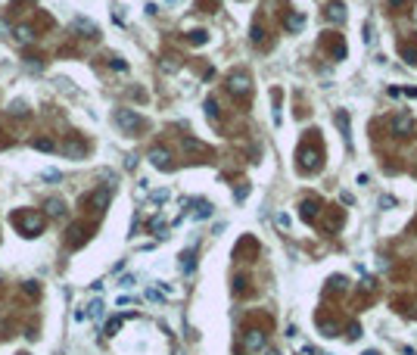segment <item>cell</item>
<instances>
[{
    "label": "cell",
    "instance_id": "d6a6232c",
    "mask_svg": "<svg viewBox=\"0 0 417 355\" xmlns=\"http://www.w3.org/2000/svg\"><path fill=\"white\" fill-rule=\"evenodd\" d=\"M249 197V184H240V187H237V200H246Z\"/></svg>",
    "mask_w": 417,
    "mask_h": 355
},
{
    "label": "cell",
    "instance_id": "7c38bea8",
    "mask_svg": "<svg viewBox=\"0 0 417 355\" xmlns=\"http://www.w3.org/2000/svg\"><path fill=\"white\" fill-rule=\"evenodd\" d=\"M299 215H302V222H314L318 218V200H302Z\"/></svg>",
    "mask_w": 417,
    "mask_h": 355
},
{
    "label": "cell",
    "instance_id": "52a82bcc",
    "mask_svg": "<svg viewBox=\"0 0 417 355\" xmlns=\"http://www.w3.org/2000/svg\"><path fill=\"white\" fill-rule=\"evenodd\" d=\"M389 128H393L395 137H408V134H411V128H414V122H411L408 115H395L393 122H389Z\"/></svg>",
    "mask_w": 417,
    "mask_h": 355
},
{
    "label": "cell",
    "instance_id": "8d00e7d4",
    "mask_svg": "<svg viewBox=\"0 0 417 355\" xmlns=\"http://www.w3.org/2000/svg\"><path fill=\"white\" fill-rule=\"evenodd\" d=\"M402 3H405V0H389V6H402Z\"/></svg>",
    "mask_w": 417,
    "mask_h": 355
},
{
    "label": "cell",
    "instance_id": "74e56055",
    "mask_svg": "<svg viewBox=\"0 0 417 355\" xmlns=\"http://www.w3.org/2000/svg\"><path fill=\"white\" fill-rule=\"evenodd\" d=\"M268 355H277V352H274V349H268Z\"/></svg>",
    "mask_w": 417,
    "mask_h": 355
},
{
    "label": "cell",
    "instance_id": "6da1fadb",
    "mask_svg": "<svg viewBox=\"0 0 417 355\" xmlns=\"http://www.w3.org/2000/svg\"><path fill=\"white\" fill-rule=\"evenodd\" d=\"M13 224L19 227L25 237H38L41 231H44V215L35 212V209H25V212H16L13 215Z\"/></svg>",
    "mask_w": 417,
    "mask_h": 355
},
{
    "label": "cell",
    "instance_id": "603a6c76",
    "mask_svg": "<svg viewBox=\"0 0 417 355\" xmlns=\"http://www.w3.org/2000/svg\"><path fill=\"white\" fill-rule=\"evenodd\" d=\"M402 56H405V63H411V66H417V47H402Z\"/></svg>",
    "mask_w": 417,
    "mask_h": 355
},
{
    "label": "cell",
    "instance_id": "8992f818",
    "mask_svg": "<svg viewBox=\"0 0 417 355\" xmlns=\"http://www.w3.org/2000/svg\"><path fill=\"white\" fill-rule=\"evenodd\" d=\"M72 31H78L81 38H100V28L90 19H81V16H78V19H72Z\"/></svg>",
    "mask_w": 417,
    "mask_h": 355
},
{
    "label": "cell",
    "instance_id": "8fae6325",
    "mask_svg": "<svg viewBox=\"0 0 417 355\" xmlns=\"http://www.w3.org/2000/svg\"><path fill=\"white\" fill-rule=\"evenodd\" d=\"M44 209H47L50 218H63V215H66V202L59 200V197H50V200L44 202Z\"/></svg>",
    "mask_w": 417,
    "mask_h": 355
},
{
    "label": "cell",
    "instance_id": "f546056e",
    "mask_svg": "<svg viewBox=\"0 0 417 355\" xmlns=\"http://www.w3.org/2000/svg\"><path fill=\"white\" fill-rule=\"evenodd\" d=\"M162 69H165V72H175V69H177V59L165 56V59H162Z\"/></svg>",
    "mask_w": 417,
    "mask_h": 355
},
{
    "label": "cell",
    "instance_id": "30bf717a",
    "mask_svg": "<svg viewBox=\"0 0 417 355\" xmlns=\"http://www.w3.org/2000/svg\"><path fill=\"white\" fill-rule=\"evenodd\" d=\"M243 343H246V349H249V352H255V349L265 346V333H262V331H246Z\"/></svg>",
    "mask_w": 417,
    "mask_h": 355
},
{
    "label": "cell",
    "instance_id": "e0dca14e",
    "mask_svg": "<svg viewBox=\"0 0 417 355\" xmlns=\"http://www.w3.org/2000/svg\"><path fill=\"white\" fill-rule=\"evenodd\" d=\"M302 22H305L302 13H290V16H286V22H284V28H286V31H299Z\"/></svg>",
    "mask_w": 417,
    "mask_h": 355
},
{
    "label": "cell",
    "instance_id": "2e32d148",
    "mask_svg": "<svg viewBox=\"0 0 417 355\" xmlns=\"http://www.w3.org/2000/svg\"><path fill=\"white\" fill-rule=\"evenodd\" d=\"M209 215H212V202H206V200L193 202V218H209Z\"/></svg>",
    "mask_w": 417,
    "mask_h": 355
},
{
    "label": "cell",
    "instance_id": "e575fe53",
    "mask_svg": "<svg viewBox=\"0 0 417 355\" xmlns=\"http://www.w3.org/2000/svg\"><path fill=\"white\" fill-rule=\"evenodd\" d=\"M277 224H280V227H290V218H286L284 212H280V215H277Z\"/></svg>",
    "mask_w": 417,
    "mask_h": 355
},
{
    "label": "cell",
    "instance_id": "d6986e66",
    "mask_svg": "<svg viewBox=\"0 0 417 355\" xmlns=\"http://www.w3.org/2000/svg\"><path fill=\"white\" fill-rule=\"evenodd\" d=\"M193 259H197V256H193V249H187L184 256H181V271H184V274L193 271Z\"/></svg>",
    "mask_w": 417,
    "mask_h": 355
},
{
    "label": "cell",
    "instance_id": "ffe728a7",
    "mask_svg": "<svg viewBox=\"0 0 417 355\" xmlns=\"http://www.w3.org/2000/svg\"><path fill=\"white\" fill-rule=\"evenodd\" d=\"M84 315H90V318H103V299H93Z\"/></svg>",
    "mask_w": 417,
    "mask_h": 355
},
{
    "label": "cell",
    "instance_id": "7402d4cb",
    "mask_svg": "<svg viewBox=\"0 0 417 355\" xmlns=\"http://www.w3.org/2000/svg\"><path fill=\"white\" fill-rule=\"evenodd\" d=\"M184 147L190 150V153H206V143H199V140H193V137H184Z\"/></svg>",
    "mask_w": 417,
    "mask_h": 355
},
{
    "label": "cell",
    "instance_id": "f1b7e54d",
    "mask_svg": "<svg viewBox=\"0 0 417 355\" xmlns=\"http://www.w3.org/2000/svg\"><path fill=\"white\" fill-rule=\"evenodd\" d=\"M150 200H153V202L159 206V202H165V200H168V190H165V187H162V190H156V193H153Z\"/></svg>",
    "mask_w": 417,
    "mask_h": 355
},
{
    "label": "cell",
    "instance_id": "836d02e7",
    "mask_svg": "<svg viewBox=\"0 0 417 355\" xmlns=\"http://www.w3.org/2000/svg\"><path fill=\"white\" fill-rule=\"evenodd\" d=\"M262 38H265V31H262V25H255V28H252V41H255V44H259Z\"/></svg>",
    "mask_w": 417,
    "mask_h": 355
},
{
    "label": "cell",
    "instance_id": "83f0119b",
    "mask_svg": "<svg viewBox=\"0 0 417 355\" xmlns=\"http://www.w3.org/2000/svg\"><path fill=\"white\" fill-rule=\"evenodd\" d=\"M41 178H44V181H59L63 175H59L56 168H47V172H41Z\"/></svg>",
    "mask_w": 417,
    "mask_h": 355
},
{
    "label": "cell",
    "instance_id": "cb8c5ba5",
    "mask_svg": "<svg viewBox=\"0 0 417 355\" xmlns=\"http://www.w3.org/2000/svg\"><path fill=\"white\" fill-rule=\"evenodd\" d=\"M206 41H209L206 31H190V44H193V47H202Z\"/></svg>",
    "mask_w": 417,
    "mask_h": 355
},
{
    "label": "cell",
    "instance_id": "1f68e13d",
    "mask_svg": "<svg viewBox=\"0 0 417 355\" xmlns=\"http://www.w3.org/2000/svg\"><path fill=\"white\" fill-rule=\"evenodd\" d=\"M25 293H28L31 299H38V284H35V281H28V284H25Z\"/></svg>",
    "mask_w": 417,
    "mask_h": 355
},
{
    "label": "cell",
    "instance_id": "ac0fdd59",
    "mask_svg": "<svg viewBox=\"0 0 417 355\" xmlns=\"http://www.w3.org/2000/svg\"><path fill=\"white\" fill-rule=\"evenodd\" d=\"M10 115H16V118L28 115V103H22V100H13V103H10Z\"/></svg>",
    "mask_w": 417,
    "mask_h": 355
},
{
    "label": "cell",
    "instance_id": "277c9868",
    "mask_svg": "<svg viewBox=\"0 0 417 355\" xmlns=\"http://www.w3.org/2000/svg\"><path fill=\"white\" fill-rule=\"evenodd\" d=\"M150 162L159 168V172H172V153L165 147H153L150 150Z\"/></svg>",
    "mask_w": 417,
    "mask_h": 355
},
{
    "label": "cell",
    "instance_id": "5b68a950",
    "mask_svg": "<svg viewBox=\"0 0 417 355\" xmlns=\"http://www.w3.org/2000/svg\"><path fill=\"white\" fill-rule=\"evenodd\" d=\"M299 159H302V162H299L302 172H318V168H321V153H318V150H302Z\"/></svg>",
    "mask_w": 417,
    "mask_h": 355
},
{
    "label": "cell",
    "instance_id": "d590c367",
    "mask_svg": "<svg viewBox=\"0 0 417 355\" xmlns=\"http://www.w3.org/2000/svg\"><path fill=\"white\" fill-rule=\"evenodd\" d=\"M6 31H10V22H6V19H0V35H6Z\"/></svg>",
    "mask_w": 417,
    "mask_h": 355
},
{
    "label": "cell",
    "instance_id": "484cf974",
    "mask_svg": "<svg viewBox=\"0 0 417 355\" xmlns=\"http://www.w3.org/2000/svg\"><path fill=\"white\" fill-rule=\"evenodd\" d=\"M109 66H112L115 72H128V63H125V59H118V56H112V59H109Z\"/></svg>",
    "mask_w": 417,
    "mask_h": 355
},
{
    "label": "cell",
    "instance_id": "ba28073f",
    "mask_svg": "<svg viewBox=\"0 0 417 355\" xmlns=\"http://www.w3.org/2000/svg\"><path fill=\"white\" fill-rule=\"evenodd\" d=\"M333 122H336L339 134H343V140L349 143V140H352V125H349V112H346V109H339V112L333 115Z\"/></svg>",
    "mask_w": 417,
    "mask_h": 355
},
{
    "label": "cell",
    "instance_id": "3957f363",
    "mask_svg": "<svg viewBox=\"0 0 417 355\" xmlns=\"http://www.w3.org/2000/svg\"><path fill=\"white\" fill-rule=\"evenodd\" d=\"M249 88H252L249 72H231V75H227V90H231L234 97H246V94H249Z\"/></svg>",
    "mask_w": 417,
    "mask_h": 355
},
{
    "label": "cell",
    "instance_id": "5bb4252c",
    "mask_svg": "<svg viewBox=\"0 0 417 355\" xmlns=\"http://www.w3.org/2000/svg\"><path fill=\"white\" fill-rule=\"evenodd\" d=\"M13 35H16V41H22V44H31V41H35V28H31V25H16Z\"/></svg>",
    "mask_w": 417,
    "mask_h": 355
},
{
    "label": "cell",
    "instance_id": "d4e9b609",
    "mask_svg": "<svg viewBox=\"0 0 417 355\" xmlns=\"http://www.w3.org/2000/svg\"><path fill=\"white\" fill-rule=\"evenodd\" d=\"M206 115L212 118V122H218V103H215V100H212V97L206 100Z\"/></svg>",
    "mask_w": 417,
    "mask_h": 355
},
{
    "label": "cell",
    "instance_id": "4316f807",
    "mask_svg": "<svg viewBox=\"0 0 417 355\" xmlns=\"http://www.w3.org/2000/svg\"><path fill=\"white\" fill-rule=\"evenodd\" d=\"M118 327H122V318H112V321L106 324V333H109V336H112V333H118Z\"/></svg>",
    "mask_w": 417,
    "mask_h": 355
},
{
    "label": "cell",
    "instance_id": "4dcf8cb0",
    "mask_svg": "<svg viewBox=\"0 0 417 355\" xmlns=\"http://www.w3.org/2000/svg\"><path fill=\"white\" fill-rule=\"evenodd\" d=\"M371 41H373V25L364 22V44H371Z\"/></svg>",
    "mask_w": 417,
    "mask_h": 355
},
{
    "label": "cell",
    "instance_id": "9a60e30c",
    "mask_svg": "<svg viewBox=\"0 0 417 355\" xmlns=\"http://www.w3.org/2000/svg\"><path fill=\"white\" fill-rule=\"evenodd\" d=\"M109 197H112V190H109V187H103V190H97V193H93V197H90V202H93V209H106V206H109Z\"/></svg>",
    "mask_w": 417,
    "mask_h": 355
},
{
    "label": "cell",
    "instance_id": "7a4b0ae2",
    "mask_svg": "<svg viewBox=\"0 0 417 355\" xmlns=\"http://www.w3.org/2000/svg\"><path fill=\"white\" fill-rule=\"evenodd\" d=\"M115 125L122 131H128V134H134V131L143 128V118L134 112V109H115Z\"/></svg>",
    "mask_w": 417,
    "mask_h": 355
},
{
    "label": "cell",
    "instance_id": "9c48e42d",
    "mask_svg": "<svg viewBox=\"0 0 417 355\" xmlns=\"http://www.w3.org/2000/svg\"><path fill=\"white\" fill-rule=\"evenodd\" d=\"M327 19H330V22H336V25H343V22H346V6H343V0H333V3L327 6Z\"/></svg>",
    "mask_w": 417,
    "mask_h": 355
},
{
    "label": "cell",
    "instance_id": "4fadbf2b",
    "mask_svg": "<svg viewBox=\"0 0 417 355\" xmlns=\"http://www.w3.org/2000/svg\"><path fill=\"white\" fill-rule=\"evenodd\" d=\"M63 150H66V153H69L72 159H81L84 153H88V143H84V140H75V137H72V140H66V147H63Z\"/></svg>",
    "mask_w": 417,
    "mask_h": 355
},
{
    "label": "cell",
    "instance_id": "44dd1931",
    "mask_svg": "<svg viewBox=\"0 0 417 355\" xmlns=\"http://www.w3.org/2000/svg\"><path fill=\"white\" fill-rule=\"evenodd\" d=\"M35 150H41V153H53L56 143H53V140H47V137H38V140H35Z\"/></svg>",
    "mask_w": 417,
    "mask_h": 355
}]
</instances>
